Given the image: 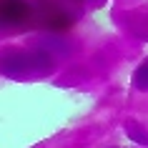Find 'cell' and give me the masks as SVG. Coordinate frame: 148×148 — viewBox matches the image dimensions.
Returning a JSON list of instances; mask_svg holds the SVG:
<instances>
[{
	"mask_svg": "<svg viewBox=\"0 0 148 148\" xmlns=\"http://www.w3.org/2000/svg\"><path fill=\"white\" fill-rule=\"evenodd\" d=\"M33 18V5L28 0H0V25L13 28L23 25Z\"/></svg>",
	"mask_w": 148,
	"mask_h": 148,
	"instance_id": "obj_1",
	"label": "cell"
},
{
	"mask_svg": "<svg viewBox=\"0 0 148 148\" xmlns=\"http://www.w3.org/2000/svg\"><path fill=\"white\" fill-rule=\"evenodd\" d=\"M133 86L138 90H148V63H143L136 73H133Z\"/></svg>",
	"mask_w": 148,
	"mask_h": 148,
	"instance_id": "obj_3",
	"label": "cell"
},
{
	"mask_svg": "<svg viewBox=\"0 0 148 148\" xmlns=\"http://www.w3.org/2000/svg\"><path fill=\"white\" fill-rule=\"evenodd\" d=\"M70 23H73V18H70L63 8H58V5H53V8L43 15V25L50 28V30H68Z\"/></svg>",
	"mask_w": 148,
	"mask_h": 148,
	"instance_id": "obj_2",
	"label": "cell"
}]
</instances>
